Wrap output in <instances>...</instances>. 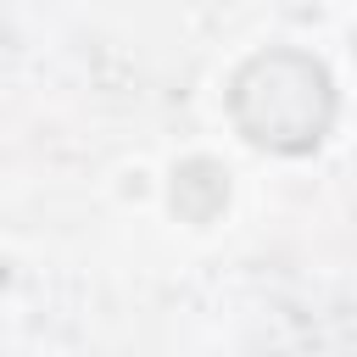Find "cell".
Returning a JSON list of instances; mask_svg holds the SVG:
<instances>
[{
	"label": "cell",
	"instance_id": "6da1fadb",
	"mask_svg": "<svg viewBox=\"0 0 357 357\" xmlns=\"http://www.w3.org/2000/svg\"><path fill=\"white\" fill-rule=\"evenodd\" d=\"M329 78L318 61L296 50L257 56L234 84V117L257 145L273 151H307L329 128Z\"/></svg>",
	"mask_w": 357,
	"mask_h": 357
}]
</instances>
